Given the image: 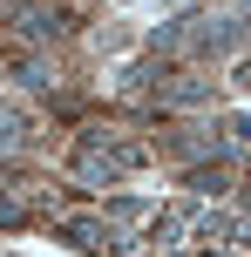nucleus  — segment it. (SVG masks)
Returning a JSON list of instances; mask_svg holds the SVG:
<instances>
[{"label":"nucleus","mask_w":251,"mask_h":257,"mask_svg":"<svg viewBox=\"0 0 251 257\" xmlns=\"http://www.w3.org/2000/svg\"><path fill=\"white\" fill-rule=\"evenodd\" d=\"M61 244H75V250H89V257H109L116 244H129V237H122L109 217H75V223H61Z\"/></svg>","instance_id":"obj_1"},{"label":"nucleus","mask_w":251,"mask_h":257,"mask_svg":"<svg viewBox=\"0 0 251 257\" xmlns=\"http://www.w3.org/2000/svg\"><path fill=\"white\" fill-rule=\"evenodd\" d=\"M68 176L81 183V190H109V183H122L129 169L116 163L109 149H75V163H68Z\"/></svg>","instance_id":"obj_2"},{"label":"nucleus","mask_w":251,"mask_h":257,"mask_svg":"<svg viewBox=\"0 0 251 257\" xmlns=\"http://www.w3.org/2000/svg\"><path fill=\"white\" fill-rule=\"evenodd\" d=\"M184 223H190V237H204V244H238V217H231V210H204V203H190L184 210Z\"/></svg>","instance_id":"obj_3"},{"label":"nucleus","mask_w":251,"mask_h":257,"mask_svg":"<svg viewBox=\"0 0 251 257\" xmlns=\"http://www.w3.org/2000/svg\"><path fill=\"white\" fill-rule=\"evenodd\" d=\"M14 27H21L27 41H61V34H68V14H61V7H48V0H34V7L14 14Z\"/></svg>","instance_id":"obj_4"},{"label":"nucleus","mask_w":251,"mask_h":257,"mask_svg":"<svg viewBox=\"0 0 251 257\" xmlns=\"http://www.w3.org/2000/svg\"><path fill=\"white\" fill-rule=\"evenodd\" d=\"M163 149L184 156V163H211V156H224V142H217V128H177Z\"/></svg>","instance_id":"obj_5"},{"label":"nucleus","mask_w":251,"mask_h":257,"mask_svg":"<svg viewBox=\"0 0 251 257\" xmlns=\"http://www.w3.org/2000/svg\"><path fill=\"white\" fill-rule=\"evenodd\" d=\"M231 183V169H224V156H211V163H190V190L197 196H217Z\"/></svg>","instance_id":"obj_6"},{"label":"nucleus","mask_w":251,"mask_h":257,"mask_svg":"<svg viewBox=\"0 0 251 257\" xmlns=\"http://www.w3.org/2000/svg\"><path fill=\"white\" fill-rule=\"evenodd\" d=\"M14 75H21V88H34V95H48V88H54V75H48V61H41V54H27Z\"/></svg>","instance_id":"obj_7"},{"label":"nucleus","mask_w":251,"mask_h":257,"mask_svg":"<svg viewBox=\"0 0 251 257\" xmlns=\"http://www.w3.org/2000/svg\"><path fill=\"white\" fill-rule=\"evenodd\" d=\"M156 217V210L143 203V196H116V203H109V223H149Z\"/></svg>","instance_id":"obj_8"},{"label":"nucleus","mask_w":251,"mask_h":257,"mask_svg":"<svg viewBox=\"0 0 251 257\" xmlns=\"http://www.w3.org/2000/svg\"><path fill=\"white\" fill-rule=\"evenodd\" d=\"M224 128H231V136H224V149H251V115H231Z\"/></svg>","instance_id":"obj_9"},{"label":"nucleus","mask_w":251,"mask_h":257,"mask_svg":"<svg viewBox=\"0 0 251 257\" xmlns=\"http://www.w3.org/2000/svg\"><path fill=\"white\" fill-rule=\"evenodd\" d=\"M231 81H238V88H244V95H251V61H244V68H238V75H231Z\"/></svg>","instance_id":"obj_10"},{"label":"nucleus","mask_w":251,"mask_h":257,"mask_svg":"<svg viewBox=\"0 0 251 257\" xmlns=\"http://www.w3.org/2000/svg\"><path fill=\"white\" fill-rule=\"evenodd\" d=\"M109 257H143V250H136V237H129V244H116V250H109Z\"/></svg>","instance_id":"obj_11"},{"label":"nucleus","mask_w":251,"mask_h":257,"mask_svg":"<svg viewBox=\"0 0 251 257\" xmlns=\"http://www.w3.org/2000/svg\"><path fill=\"white\" fill-rule=\"evenodd\" d=\"M204 257H231V250H217V244H211V250H204Z\"/></svg>","instance_id":"obj_12"},{"label":"nucleus","mask_w":251,"mask_h":257,"mask_svg":"<svg viewBox=\"0 0 251 257\" xmlns=\"http://www.w3.org/2000/svg\"><path fill=\"white\" fill-rule=\"evenodd\" d=\"M244 203H251V176H244Z\"/></svg>","instance_id":"obj_13"},{"label":"nucleus","mask_w":251,"mask_h":257,"mask_svg":"<svg viewBox=\"0 0 251 257\" xmlns=\"http://www.w3.org/2000/svg\"><path fill=\"white\" fill-rule=\"evenodd\" d=\"M238 7H244V14H251V0H238Z\"/></svg>","instance_id":"obj_14"}]
</instances>
